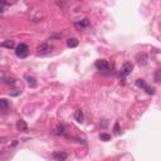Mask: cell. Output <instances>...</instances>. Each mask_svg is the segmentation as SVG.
<instances>
[{"label": "cell", "instance_id": "1", "mask_svg": "<svg viewBox=\"0 0 161 161\" xmlns=\"http://www.w3.org/2000/svg\"><path fill=\"white\" fill-rule=\"evenodd\" d=\"M132 69H133V64H132L131 62H126L122 67H121V69H120V72H118V78H120V82L122 80V85L125 83V82H124L125 78H126L128 74H131Z\"/></svg>", "mask_w": 161, "mask_h": 161}, {"label": "cell", "instance_id": "2", "mask_svg": "<svg viewBox=\"0 0 161 161\" xmlns=\"http://www.w3.org/2000/svg\"><path fill=\"white\" fill-rule=\"evenodd\" d=\"M54 49V46L50 44V43H42L37 47V55H40V57H44V55H48L53 52Z\"/></svg>", "mask_w": 161, "mask_h": 161}, {"label": "cell", "instance_id": "3", "mask_svg": "<svg viewBox=\"0 0 161 161\" xmlns=\"http://www.w3.org/2000/svg\"><path fill=\"white\" fill-rule=\"evenodd\" d=\"M94 66H96L97 71H99L101 73H110L111 68H112L111 64L108 63V60H106V59H98L94 63Z\"/></svg>", "mask_w": 161, "mask_h": 161}, {"label": "cell", "instance_id": "4", "mask_svg": "<svg viewBox=\"0 0 161 161\" xmlns=\"http://www.w3.org/2000/svg\"><path fill=\"white\" fill-rule=\"evenodd\" d=\"M15 54H16V57H19V58H25V57H28V54H29V48H28V46L24 44V43H20L19 46H16V48H15Z\"/></svg>", "mask_w": 161, "mask_h": 161}, {"label": "cell", "instance_id": "5", "mask_svg": "<svg viewBox=\"0 0 161 161\" xmlns=\"http://www.w3.org/2000/svg\"><path fill=\"white\" fill-rule=\"evenodd\" d=\"M74 27H76L77 30L80 32V30L86 29L87 27H89V20H88L87 18H85V19H82V20H78V22L74 23Z\"/></svg>", "mask_w": 161, "mask_h": 161}, {"label": "cell", "instance_id": "6", "mask_svg": "<svg viewBox=\"0 0 161 161\" xmlns=\"http://www.w3.org/2000/svg\"><path fill=\"white\" fill-rule=\"evenodd\" d=\"M67 157H68V155L64 151H54V154H53V159L55 161H64Z\"/></svg>", "mask_w": 161, "mask_h": 161}, {"label": "cell", "instance_id": "7", "mask_svg": "<svg viewBox=\"0 0 161 161\" xmlns=\"http://www.w3.org/2000/svg\"><path fill=\"white\" fill-rule=\"evenodd\" d=\"M16 130L18 131H22V132H27L28 131V125L25 124L24 120H19L16 122Z\"/></svg>", "mask_w": 161, "mask_h": 161}, {"label": "cell", "instance_id": "8", "mask_svg": "<svg viewBox=\"0 0 161 161\" xmlns=\"http://www.w3.org/2000/svg\"><path fill=\"white\" fill-rule=\"evenodd\" d=\"M9 102L5 98H0V112H7L9 110Z\"/></svg>", "mask_w": 161, "mask_h": 161}, {"label": "cell", "instance_id": "9", "mask_svg": "<svg viewBox=\"0 0 161 161\" xmlns=\"http://www.w3.org/2000/svg\"><path fill=\"white\" fill-rule=\"evenodd\" d=\"M54 133H55V135H67V128H66V126H64V125L57 126L55 130H54Z\"/></svg>", "mask_w": 161, "mask_h": 161}, {"label": "cell", "instance_id": "10", "mask_svg": "<svg viewBox=\"0 0 161 161\" xmlns=\"http://www.w3.org/2000/svg\"><path fill=\"white\" fill-rule=\"evenodd\" d=\"M74 118H76V121H77V122H79V124H82V122H83V120H85L83 112L80 111V110H77V111L74 112Z\"/></svg>", "mask_w": 161, "mask_h": 161}, {"label": "cell", "instance_id": "11", "mask_svg": "<svg viewBox=\"0 0 161 161\" xmlns=\"http://www.w3.org/2000/svg\"><path fill=\"white\" fill-rule=\"evenodd\" d=\"M2 47H4V48H8V49H13V48L15 47V44H14V42H13V40H10V39H7V40H4V42L2 43Z\"/></svg>", "mask_w": 161, "mask_h": 161}, {"label": "cell", "instance_id": "12", "mask_svg": "<svg viewBox=\"0 0 161 161\" xmlns=\"http://www.w3.org/2000/svg\"><path fill=\"white\" fill-rule=\"evenodd\" d=\"M78 46V40L76 38H71L67 40V47L68 48H76Z\"/></svg>", "mask_w": 161, "mask_h": 161}, {"label": "cell", "instance_id": "13", "mask_svg": "<svg viewBox=\"0 0 161 161\" xmlns=\"http://www.w3.org/2000/svg\"><path fill=\"white\" fill-rule=\"evenodd\" d=\"M25 79H27L28 86H30V87H35V86H37V80H35L34 77H29V76H27Z\"/></svg>", "mask_w": 161, "mask_h": 161}, {"label": "cell", "instance_id": "14", "mask_svg": "<svg viewBox=\"0 0 161 161\" xmlns=\"http://www.w3.org/2000/svg\"><path fill=\"white\" fill-rule=\"evenodd\" d=\"M7 5H10V3H7V2H4V0H0V14L4 13Z\"/></svg>", "mask_w": 161, "mask_h": 161}, {"label": "cell", "instance_id": "15", "mask_svg": "<svg viewBox=\"0 0 161 161\" xmlns=\"http://www.w3.org/2000/svg\"><path fill=\"white\" fill-rule=\"evenodd\" d=\"M136 86L140 87V88H145L147 85L145 83V80H144V79H137V80H136Z\"/></svg>", "mask_w": 161, "mask_h": 161}, {"label": "cell", "instance_id": "16", "mask_svg": "<svg viewBox=\"0 0 161 161\" xmlns=\"http://www.w3.org/2000/svg\"><path fill=\"white\" fill-rule=\"evenodd\" d=\"M99 138H101V141H110V140H111V135L103 132V133L99 135Z\"/></svg>", "mask_w": 161, "mask_h": 161}, {"label": "cell", "instance_id": "17", "mask_svg": "<svg viewBox=\"0 0 161 161\" xmlns=\"http://www.w3.org/2000/svg\"><path fill=\"white\" fill-rule=\"evenodd\" d=\"M144 89H145L146 93H149V94H155V88H154V87H149V86H146Z\"/></svg>", "mask_w": 161, "mask_h": 161}, {"label": "cell", "instance_id": "18", "mask_svg": "<svg viewBox=\"0 0 161 161\" xmlns=\"http://www.w3.org/2000/svg\"><path fill=\"white\" fill-rule=\"evenodd\" d=\"M155 80H156V82H160V71H156V74H155Z\"/></svg>", "mask_w": 161, "mask_h": 161}, {"label": "cell", "instance_id": "19", "mask_svg": "<svg viewBox=\"0 0 161 161\" xmlns=\"http://www.w3.org/2000/svg\"><path fill=\"white\" fill-rule=\"evenodd\" d=\"M115 132L116 133H120V127H118V122L115 124Z\"/></svg>", "mask_w": 161, "mask_h": 161}]
</instances>
